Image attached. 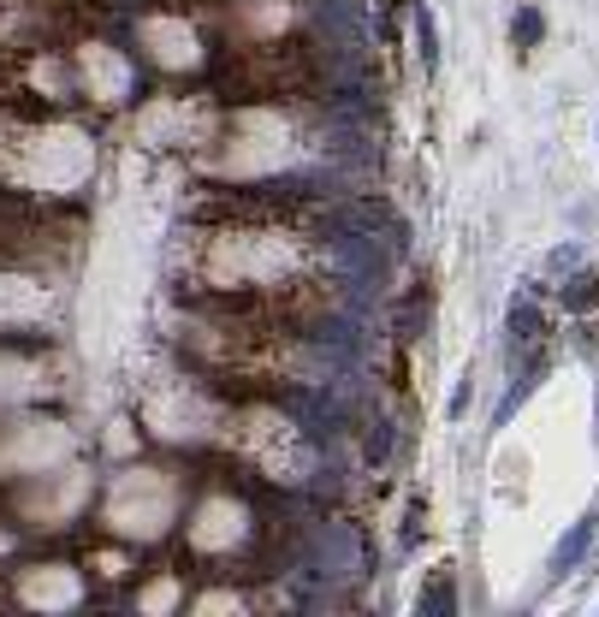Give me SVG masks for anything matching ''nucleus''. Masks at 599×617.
Wrapping results in <instances>:
<instances>
[{
	"label": "nucleus",
	"instance_id": "12",
	"mask_svg": "<svg viewBox=\"0 0 599 617\" xmlns=\"http://www.w3.org/2000/svg\"><path fill=\"white\" fill-rule=\"evenodd\" d=\"M558 304L576 309V314H588V309L599 304V273H576V280H570L564 292H558Z\"/></svg>",
	"mask_w": 599,
	"mask_h": 617
},
{
	"label": "nucleus",
	"instance_id": "10",
	"mask_svg": "<svg viewBox=\"0 0 599 617\" xmlns=\"http://www.w3.org/2000/svg\"><path fill=\"white\" fill-rule=\"evenodd\" d=\"M143 42H149V54H155V66H173V72H190L202 60L190 24H178V18H149L143 24Z\"/></svg>",
	"mask_w": 599,
	"mask_h": 617
},
{
	"label": "nucleus",
	"instance_id": "2",
	"mask_svg": "<svg viewBox=\"0 0 599 617\" xmlns=\"http://www.w3.org/2000/svg\"><path fill=\"white\" fill-rule=\"evenodd\" d=\"M214 83L226 102H285L315 83V60L303 54V42H238L226 48Z\"/></svg>",
	"mask_w": 599,
	"mask_h": 617
},
{
	"label": "nucleus",
	"instance_id": "13",
	"mask_svg": "<svg viewBox=\"0 0 599 617\" xmlns=\"http://www.w3.org/2000/svg\"><path fill=\"white\" fill-rule=\"evenodd\" d=\"M457 606V594H451V564H439L433 570V582H428V594H422V612H451Z\"/></svg>",
	"mask_w": 599,
	"mask_h": 617
},
{
	"label": "nucleus",
	"instance_id": "9",
	"mask_svg": "<svg viewBox=\"0 0 599 617\" xmlns=\"http://www.w3.org/2000/svg\"><path fill=\"white\" fill-rule=\"evenodd\" d=\"M78 72H84L89 102H119V95H125V83H131L125 60H119V54H107L101 42H84V48H78Z\"/></svg>",
	"mask_w": 599,
	"mask_h": 617
},
{
	"label": "nucleus",
	"instance_id": "11",
	"mask_svg": "<svg viewBox=\"0 0 599 617\" xmlns=\"http://www.w3.org/2000/svg\"><path fill=\"white\" fill-rule=\"evenodd\" d=\"M594 528H599V511L588 516V523H576V528H570V540H564V547H558V558H552V576H564V570H570V564H576V558H582V552H588V540H594Z\"/></svg>",
	"mask_w": 599,
	"mask_h": 617
},
{
	"label": "nucleus",
	"instance_id": "7",
	"mask_svg": "<svg viewBox=\"0 0 599 617\" xmlns=\"http://www.w3.org/2000/svg\"><path fill=\"white\" fill-rule=\"evenodd\" d=\"M84 470H66L54 475V481H36L30 493H24V516H30V528H60L72 511L84 505Z\"/></svg>",
	"mask_w": 599,
	"mask_h": 617
},
{
	"label": "nucleus",
	"instance_id": "6",
	"mask_svg": "<svg viewBox=\"0 0 599 617\" xmlns=\"http://www.w3.org/2000/svg\"><path fill=\"white\" fill-rule=\"evenodd\" d=\"M250 540V511L244 499H202V511L190 516V547L196 552H232Z\"/></svg>",
	"mask_w": 599,
	"mask_h": 617
},
{
	"label": "nucleus",
	"instance_id": "5",
	"mask_svg": "<svg viewBox=\"0 0 599 617\" xmlns=\"http://www.w3.org/2000/svg\"><path fill=\"white\" fill-rule=\"evenodd\" d=\"M173 505H178L173 475L131 470V475H119L113 493H107V523L119 528V535H131V540H155V535H167Z\"/></svg>",
	"mask_w": 599,
	"mask_h": 617
},
{
	"label": "nucleus",
	"instance_id": "3",
	"mask_svg": "<svg viewBox=\"0 0 599 617\" xmlns=\"http://www.w3.org/2000/svg\"><path fill=\"white\" fill-rule=\"evenodd\" d=\"M84 226L42 214L30 203H0V268H48L78 249Z\"/></svg>",
	"mask_w": 599,
	"mask_h": 617
},
{
	"label": "nucleus",
	"instance_id": "14",
	"mask_svg": "<svg viewBox=\"0 0 599 617\" xmlns=\"http://www.w3.org/2000/svg\"><path fill=\"white\" fill-rule=\"evenodd\" d=\"M540 42V12H517V48Z\"/></svg>",
	"mask_w": 599,
	"mask_h": 617
},
{
	"label": "nucleus",
	"instance_id": "8",
	"mask_svg": "<svg viewBox=\"0 0 599 617\" xmlns=\"http://www.w3.org/2000/svg\"><path fill=\"white\" fill-rule=\"evenodd\" d=\"M78 594H84L78 564H36V570L18 582V600H24V606H42V612L78 606Z\"/></svg>",
	"mask_w": 599,
	"mask_h": 617
},
{
	"label": "nucleus",
	"instance_id": "1",
	"mask_svg": "<svg viewBox=\"0 0 599 617\" xmlns=\"http://www.w3.org/2000/svg\"><path fill=\"white\" fill-rule=\"evenodd\" d=\"M0 172L18 191L60 196L89 172V137L66 131V125H12V143H0Z\"/></svg>",
	"mask_w": 599,
	"mask_h": 617
},
{
	"label": "nucleus",
	"instance_id": "4",
	"mask_svg": "<svg viewBox=\"0 0 599 617\" xmlns=\"http://www.w3.org/2000/svg\"><path fill=\"white\" fill-rule=\"evenodd\" d=\"M232 446L244 451L262 475H273V481H297L303 463H309L297 427H291L279 410H267V404H244L232 415Z\"/></svg>",
	"mask_w": 599,
	"mask_h": 617
}]
</instances>
